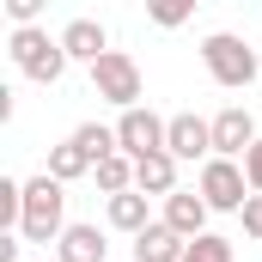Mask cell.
<instances>
[{"label":"cell","instance_id":"1","mask_svg":"<svg viewBox=\"0 0 262 262\" xmlns=\"http://www.w3.org/2000/svg\"><path fill=\"white\" fill-rule=\"evenodd\" d=\"M61 232H67V183H61V177H49V171H37V177L25 183L18 238H25V244H55Z\"/></svg>","mask_w":262,"mask_h":262},{"label":"cell","instance_id":"2","mask_svg":"<svg viewBox=\"0 0 262 262\" xmlns=\"http://www.w3.org/2000/svg\"><path fill=\"white\" fill-rule=\"evenodd\" d=\"M6 55H12V67L25 73V79H37V85H55L67 73V55L61 37H49L43 25H12V37H6Z\"/></svg>","mask_w":262,"mask_h":262},{"label":"cell","instance_id":"3","mask_svg":"<svg viewBox=\"0 0 262 262\" xmlns=\"http://www.w3.org/2000/svg\"><path fill=\"white\" fill-rule=\"evenodd\" d=\"M201 67H207V79H213V85L244 92V85H256L262 55L238 37V31H213V37H201Z\"/></svg>","mask_w":262,"mask_h":262},{"label":"cell","instance_id":"4","mask_svg":"<svg viewBox=\"0 0 262 262\" xmlns=\"http://www.w3.org/2000/svg\"><path fill=\"white\" fill-rule=\"evenodd\" d=\"M195 189L207 195V207H213V213H244V201L256 195V189H250V177H244V159H226V152L201 159Z\"/></svg>","mask_w":262,"mask_h":262},{"label":"cell","instance_id":"5","mask_svg":"<svg viewBox=\"0 0 262 262\" xmlns=\"http://www.w3.org/2000/svg\"><path fill=\"white\" fill-rule=\"evenodd\" d=\"M92 92H98L104 104H116V110H134V104L146 98L140 61H134V55H122V49H104V55L92 61Z\"/></svg>","mask_w":262,"mask_h":262},{"label":"cell","instance_id":"6","mask_svg":"<svg viewBox=\"0 0 262 262\" xmlns=\"http://www.w3.org/2000/svg\"><path fill=\"white\" fill-rule=\"evenodd\" d=\"M165 128H171V116H152L146 104H134V110L116 116V140H122V152H128V159L165 152Z\"/></svg>","mask_w":262,"mask_h":262},{"label":"cell","instance_id":"7","mask_svg":"<svg viewBox=\"0 0 262 262\" xmlns=\"http://www.w3.org/2000/svg\"><path fill=\"white\" fill-rule=\"evenodd\" d=\"M165 146H171L177 159H213V116H195V110L171 116V128H165Z\"/></svg>","mask_w":262,"mask_h":262},{"label":"cell","instance_id":"8","mask_svg":"<svg viewBox=\"0 0 262 262\" xmlns=\"http://www.w3.org/2000/svg\"><path fill=\"white\" fill-rule=\"evenodd\" d=\"M256 146V116L244 110V104H226L220 116H213V152H226V159H244Z\"/></svg>","mask_w":262,"mask_h":262},{"label":"cell","instance_id":"9","mask_svg":"<svg viewBox=\"0 0 262 262\" xmlns=\"http://www.w3.org/2000/svg\"><path fill=\"white\" fill-rule=\"evenodd\" d=\"M159 220H165L171 232H183V238H201V232H207V220H213V207H207L201 189H171Z\"/></svg>","mask_w":262,"mask_h":262},{"label":"cell","instance_id":"10","mask_svg":"<svg viewBox=\"0 0 262 262\" xmlns=\"http://www.w3.org/2000/svg\"><path fill=\"white\" fill-rule=\"evenodd\" d=\"M177 165H183V159H177V152H171V146H165V152H146V159H134V189H146V195H171V189H177Z\"/></svg>","mask_w":262,"mask_h":262},{"label":"cell","instance_id":"11","mask_svg":"<svg viewBox=\"0 0 262 262\" xmlns=\"http://www.w3.org/2000/svg\"><path fill=\"white\" fill-rule=\"evenodd\" d=\"M146 189H116V195H110V207H104V220H110V232H146V226H152V207H146Z\"/></svg>","mask_w":262,"mask_h":262},{"label":"cell","instance_id":"12","mask_svg":"<svg viewBox=\"0 0 262 262\" xmlns=\"http://www.w3.org/2000/svg\"><path fill=\"white\" fill-rule=\"evenodd\" d=\"M183 232H171L165 220H152L146 232H134V262H183Z\"/></svg>","mask_w":262,"mask_h":262},{"label":"cell","instance_id":"13","mask_svg":"<svg viewBox=\"0 0 262 262\" xmlns=\"http://www.w3.org/2000/svg\"><path fill=\"white\" fill-rule=\"evenodd\" d=\"M55 256L61 262H104L110 256V238L98 226H67L61 238H55Z\"/></svg>","mask_w":262,"mask_h":262},{"label":"cell","instance_id":"14","mask_svg":"<svg viewBox=\"0 0 262 262\" xmlns=\"http://www.w3.org/2000/svg\"><path fill=\"white\" fill-rule=\"evenodd\" d=\"M61 49L73 55V61H85V67H92L104 49H110V31H104L98 18H73V25L61 31Z\"/></svg>","mask_w":262,"mask_h":262},{"label":"cell","instance_id":"15","mask_svg":"<svg viewBox=\"0 0 262 262\" xmlns=\"http://www.w3.org/2000/svg\"><path fill=\"white\" fill-rule=\"evenodd\" d=\"M43 171H49V177H61V183H73V177H85V171H92V152L67 134L61 146H49V165H43Z\"/></svg>","mask_w":262,"mask_h":262},{"label":"cell","instance_id":"16","mask_svg":"<svg viewBox=\"0 0 262 262\" xmlns=\"http://www.w3.org/2000/svg\"><path fill=\"white\" fill-rule=\"evenodd\" d=\"M92 177H98V189H104V195L134 189V159H128V152H110V159H98V165H92Z\"/></svg>","mask_w":262,"mask_h":262},{"label":"cell","instance_id":"17","mask_svg":"<svg viewBox=\"0 0 262 262\" xmlns=\"http://www.w3.org/2000/svg\"><path fill=\"white\" fill-rule=\"evenodd\" d=\"M73 140H79V146L92 152V165H98V159H110V152H122L116 128H104V122H79V128H73Z\"/></svg>","mask_w":262,"mask_h":262},{"label":"cell","instance_id":"18","mask_svg":"<svg viewBox=\"0 0 262 262\" xmlns=\"http://www.w3.org/2000/svg\"><path fill=\"white\" fill-rule=\"evenodd\" d=\"M201 0H146V18L159 25V31H177V25H189L195 18Z\"/></svg>","mask_w":262,"mask_h":262},{"label":"cell","instance_id":"19","mask_svg":"<svg viewBox=\"0 0 262 262\" xmlns=\"http://www.w3.org/2000/svg\"><path fill=\"white\" fill-rule=\"evenodd\" d=\"M183 262H232V238H220V232H201L183 244Z\"/></svg>","mask_w":262,"mask_h":262},{"label":"cell","instance_id":"20","mask_svg":"<svg viewBox=\"0 0 262 262\" xmlns=\"http://www.w3.org/2000/svg\"><path fill=\"white\" fill-rule=\"evenodd\" d=\"M18 213H25V183L0 177V226H18Z\"/></svg>","mask_w":262,"mask_h":262},{"label":"cell","instance_id":"21","mask_svg":"<svg viewBox=\"0 0 262 262\" xmlns=\"http://www.w3.org/2000/svg\"><path fill=\"white\" fill-rule=\"evenodd\" d=\"M43 12H49V0H6V18L12 25H37Z\"/></svg>","mask_w":262,"mask_h":262},{"label":"cell","instance_id":"22","mask_svg":"<svg viewBox=\"0 0 262 262\" xmlns=\"http://www.w3.org/2000/svg\"><path fill=\"white\" fill-rule=\"evenodd\" d=\"M238 220H244V238H250V244H262V195L244 201V213H238Z\"/></svg>","mask_w":262,"mask_h":262},{"label":"cell","instance_id":"23","mask_svg":"<svg viewBox=\"0 0 262 262\" xmlns=\"http://www.w3.org/2000/svg\"><path fill=\"white\" fill-rule=\"evenodd\" d=\"M244 177H250V189L262 195V134H256V146L244 152Z\"/></svg>","mask_w":262,"mask_h":262},{"label":"cell","instance_id":"24","mask_svg":"<svg viewBox=\"0 0 262 262\" xmlns=\"http://www.w3.org/2000/svg\"><path fill=\"white\" fill-rule=\"evenodd\" d=\"M55 262H61V256H55Z\"/></svg>","mask_w":262,"mask_h":262}]
</instances>
